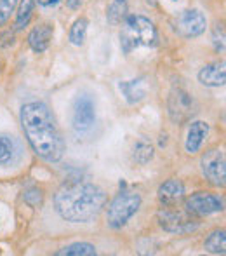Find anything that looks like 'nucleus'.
Here are the masks:
<instances>
[{"mask_svg":"<svg viewBox=\"0 0 226 256\" xmlns=\"http://www.w3.org/2000/svg\"><path fill=\"white\" fill-rule=\"evenodd\" d=\"M19 122L33 152L47 162H59L64 155V142L57 131L51 110L45 103H24L19 112Z\"/></svg>","mask_w":226,"mask_h":256,"instance_id":"1","label":"nucleus"},{"mask_svg":"<svg viewBox=\"0 0 226 256\" xmlns=\"http://www.w3.org/2000/svg\"><path fill=\"white\" fill-rule=\"evenodd\" d=\"M106 206V194L94 183L64 185L54 196L56 212L70 223H87Z\"/></svg>","mask_w":226,"mask_h":256,"instance_id":"2","label":"nucleus"},{"mask_svg":"<svg viewBox=\"0 0 226 256\" xmlns=\"http://www.w3.org/2000/svg\"><path fill=\"white\" fill-rule=\"evenodd\" d=\"M120 32V48L125 54L138 48H150L157 42V28L145 16H127Z\"/></svg>","mask_w":226,"mask_h":256,"instance_id":"3","label":"nucleus"},{"mask_svg":"<svg viewBox=\"0 0 226 256\" xmlns=\"http://www.w3.org/2000/svg\"><path fill=\"white\" fill-rule=\"evenodd\" d=\"M139 208H141V196L124 186V190L110 202L106 222L112 228H122L139 211Z\"/></svg>","mask_w":226,"mask_h":256,"instance_id":"4","label":"nucleus"},{"mask_svg":"<svg viewBox=\"0 0 226 256\" xmlns=\"http://www.w3.org/2000/svg\"><path fill=\"white\" fill-rule=\"evenodd\" d=\"M159 225L169 234H190L199 228V218L186 208H178V204L164 206L157 214Z\"/></svg>","mask_w":226,"mask_h":256,"instance_id":"5","label":"nucleus"},{"mask_svg":"<svg viewBox=\"0 0 226 256\" xmlns=\"http://www.w3.org/2000/svg\"><path fill=\"white\" fill-rule=\"evenodd\" d=\"M167 112L174 124H186L199 112V103L185 88H174L167 98Z\"/></svg>","mask_w":226,"mask_h":256,"instance_id":"6","label":"nucleus"},{"mask_svg":"<svg viewBox=\"0 0 226 256\" xmlns=\"http://www.w3.org/2000/svg\"><path fill=\"white\" fill-rule=\"evenodd\" d=\"M202 172L209 183L214 186H225L226 183V158L221 148H213L200 158Z\"/></svg>","mask_w":226,"mask_h":256,"instance_id":"7","label":"nucleus"},{"mask_svg":"<svg viewBox=\"0 0 226 256\" xmlns=\"http://www.w3.org/2000/svg\"><path fill=\"white\" fill-rule=\"evenodd\" d=\"M96 122V104L89 94H78L71 110V124L77 131L85 132Z\"/></svg>","mask_w":226,"mask_h":256,"instance_id":"8","label":"nucleus"},{"mask_svg":"<svg viewBox=\"0 0 226 256\" xmlns=\"http://www.w3.org/2000/svg\"><path fill=\"white\" fill-rule=\"evenodd\" d=\"M206 26H207L206 16L197 9L183 10L176 18V30L185 38L199 37V35H202L206 32Z\"/></svg>","mask_w":226,"mask_h":256,"instance_id":"9","label":"nucleus"},{"mask_svg":"<svg viewBox=\"0 0 226 256\" xmlns=\"http://www.w3.org/2000/svg\"><path fill=\"white\" fill-rule=\"evenodd\" d=\"M185 208L197 218L223 211V200L209 192H197L185 200Z\"/></svg>","mask_w":226,"mask_h":256,"instance_id":"10","label":"nucleus"},{"mask_svg":"<svg viewBox=\"0 0 226 256\" xmlns=\"http://www.w3.org/2000/svg\"><path fill=\"white\" fill-rule=\"evenodd\" d=\"M199 82L202 86H207V88H220V86H225V82H226L225 61L206 64V66L199 72Z\"/></svg>","mask_w":226,"mask_h":256,"instance_id":"11","label":"nucleus"},{"mask_svg":"<svg viewBox=\"0 0 226 256\" xmlns=\"http://www.w3.org/2000/svg\"><path fill=\"white\" fill-rule=\"evenodd\" d=\"M207 134H209V124L204 120L192 122L188 129V138H186V152L197 154L202 148L204 142H206Z\"/></svg>","mask_w":226,"mask_h":256,"instance_id":"12","label":"nucleus"},{"mask_svg":"<svg viewBox=\"0 0 226 256\" xmlns=\"http://www.w3.org/2000/svg\"><path fill=\"white\" fill-rule=\"evenodd\" d=\"M183 197H185V185H183L179 180L172 178V180H167V182H164L162 185H160L159 200L164 206L178 204Z\"/></svg>","mask_w":226,"mask_h":256,"instance_id":"13","label":"nucleus"},{"mask_svg":"<svg viewBox=\"0 0 226 256\" xmlns=\"http://www.w3.org/2000/svg\"><path fill=\"white\" fill-rule=\"evenodd\" d=\"M52 38V26L49 23L37 24L28 35V44L35 52H44L49 48Z\"/></svg>","mask_w":226,"mask_h":256,"instance_id":"14","label":"nucleus"},{"mask_svg":"<svg viewBox=\"0 0 226 256\" xmlns=\"http://www.w3.org/2000/svg\"><path fill=\"white\" fill-rule=\"evenodd\" d=\"M19 145L12 136L0 134V168L10 166L19 157Z\"/></svg>","mask_w":226,"mask_h":256,"instance_id":"15","label":"nucleus"},{"mask_svg":"<svg viewBox=\"0 0 226 256\" xmlns=\"http://www.w3.org/2000/svg\"><path fill=\"white\" fill-rule=\"evenodd\" d=\"M118 89L124 92L127 103L136 104L146 98V88L143 78H134V80H125L118 84Z\"/></svg>","mask_w":226,"mask_h":256,"instance_id":"16","label":"nucleus"},{"mask_svg":"<svg viewBox=\"0 0 226 256\" xmlns=\"http://www.w3.org/2000/svg\"><path fill=\"white\" fill-rule=\"evenodd\" d=\"M207 253L211 254H225L226 253V234L225 230H214L204 242Z\"/></svg>","mask_w":226,"mask_h":256,"instance_id":"17","label":"nucleus"},{"mask_svg":"<svg viewBox=\"0 0 226 256\" xmlns=\"http://www.w3.org/2000/svg\"><path fill=\"white\" fill-rule=\"evenodd\" d=\"M127 0H113L106 12V20L112 26H118L127 18Z\"/></svg>","mask_w":226,"mask_h":256,"instance_id":"18","label":"nucleus"},{"mask_svg":"<svg viewBox=\"0 0 226 256\" xmlns=\"http://www.w3.org/2000/svg\"><path fill=\"white\" fill-rule=\"evenodd\" d=\"M35 2L37 0H21L19 2V7H17V12H16V30H23L30 23Z\"/></svg>","mask_w":226,"mask_h":256,"instance_id":"19","label":"nucleus"},{"mask_svg":"<svg viewBox=\"0 0 226 256\" xmlns=\"http://www.w3.org/2000/svg\"><path fill=\"white\" fill-rule=\"evenodd\" d=\"M96 248L92 244H87V242H75V244H70V246L63 248L61 251H57V256H92L96 254Z\"/></svg>","mask_w":226,"mask_h":256,"instance_id":"20","label":"nucleus"},{"mask_svg":"<svg viewBox=\"0 0 226 256\" xmlns=\"http://www.w3.org/2000/svg\"><path fill=\"white\" fill-rule=\"evenodd\" d=\"M87 26L89 21L85 18H78L73 23V26L70 28V42L73 46H82L85 42V37H87Z\"/></svg>","mask_w":226,"mask_h":256,"instance_id":"21","label":"nucleus"},{"mask_svg":"<svg viewBox=\"0 0 226 256\" xmlns=\"http://www.w3.org/2000/svg\"><path fill=\"white\" fill-rule=\"evenodd\" d=\"M132 158L138 164H148L153 158V146L146 140H139L134 145V150H132Z\"/></svg>","mask_w":226,"mask_h":256,"instance_id":"22","label":"nucleus"},{"mask_svg":"<svg viewBox=\"0 0 226 256\" xmlns=\"http://www.w3.org/2000/svg\"><path fill=\"white\" fill-rule=\"evenodd\" d=\"M24 202L30 208H40L42 202H44V192L37 186H31L24 192Z\"/></svg>","mask_w":226,"mask_h":256,"instance_id":"23","label":"nucleus"},{"mask_svg":"<svg viewBox=\"0 0 226 256\" xmlns=\"http://www.w3.org/2000/svg\"><path fill=\"white\" fill-rule=\"evenodd\" d=\"M16 6L17 0H0V26L9 20L10 14L16 9Z\"/></svg>","mask_w":226,"mask_h":256,"instance_id":"24","label":"nucleus"},{"mask_svg":"<svg viewBox=\"0 0 226 256\" xmlns=\"http://www.w3.org/2000/svg\"><path fill=\"white\" fill-rule=\"evenodd\" d=\"M213 42H214L216 51H223L225 49V28H223V24H218V26L214 28Z\"/></svg>","mask_w":226,"mask_h":256,"instance_id":"25","label":"nucleus"},{"mask_svg":"<svg viewBox=\"0 0 226 256\" xmlns=\"http://www.w3.org/2000/svg\"><path fill=\"white\" fill-rule=\"evenodd\" d=\"M66 6L70 9H78L82 6V0H66Z\"/></svg>","mask_w":226,"mask_h":256,"instance_id":"26","label":"nucleus"},{"mask_svg":"<svg viewBox=\"0 0 226 256\" xmlns=\"http://www.w3.org/2000/svg\"><path fill=\"white\" fill-rule=\"evenodd\" d=\"M38 2H40L42 6L49 7V6H54V4H57V2H59V0H38Z\"/></svg>","mask_w":226,"mask_h":256,"instance_id":"27","label":"nucleus"}]
</instances>
